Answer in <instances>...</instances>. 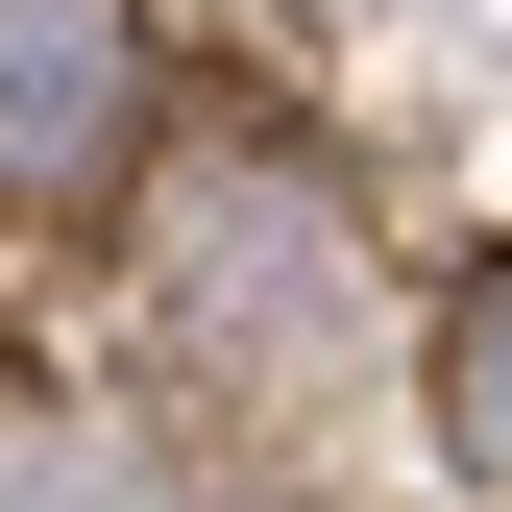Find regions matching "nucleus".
<instances>
[{"label":"nucleus","instance_id":"obj_1","mask_svg":"<svg viewBox=\"0 0 512 512\" xmlns=\"http://www.w3.org/2000/svg\"><path fill=\"white\" fill-rule=\"evenodd\" d=\"M147 98V0H0V196H122Z\"/></svg>","mask_w":512,"mask_h":512},{"label":"nucleus","instance_id":"obj_2","mask_svg":"<svg viewBox=\"0 0 512 512\" xmlns=\"http://www.w3.org/2000/svg\"><path fill=\"white\" fill-rule=\"evenodd\" d=\"M439 464H464V488H512V244L439 293Z\"/></svg>","mask_w":512,"mask_h":512}]
</instances>
